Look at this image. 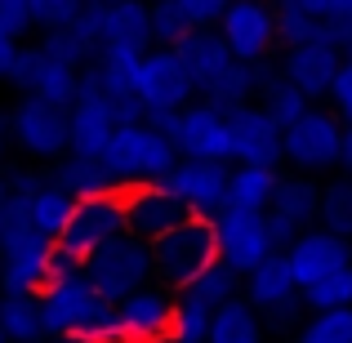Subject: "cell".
Returning a JSON list of instances; mask_svg holds the SVG:
<instances>
[{
    "label": "cell",
    "instance_id": "cell-1",
    "mask_svg": "<svg viewBox=\"0 0 352 343\" xmlns=\"http://www.w3.org/2000/svg\"><path fill=\"white\" fill-rule=\"evenodd\" d=\"M219 263V236L214 219H188L174 232H165L161 241H152V272L156 285H165L170 294H183Z\"/></svg>",
    "mask_w": 352,
    "mask_h": 343
},
{
    "label": "cell",
    "instance_id": "cell-2",
    "mask_svg": "<svg viewBox=\"0 0 352 343\" xmlns=\"http://www.w3.org/2000/svg\"><path fill=\"white\" fill-rule=\"evenodd\" d=\"M179 161H183L179 147L165 134H156L147 120H138V125H116L112 143H107V152H103V165L116 179L120 192L143 188V183H165Z\"/></svg>",
    "mask_w": 352,
    "mask_h": 343
},
{
    "label": "cell",
    "instance_id": "cell-3",
    "mask_svg": "<svg viewBox=\"0 0 352 343\" xmlns=\"http://www.w3.org/2000/svg\"><path fill=\"white\" fill-rule=\"evenodd\" d=\"M85 276H89V285H94L107 303H120L125 294H134V290H143V285L156 281L152 245L138 241V236H129V232H120L116 241L98 245L94 254L85 258Z\"/></svg>",
    "mask_w": 352,
    "mask_h": 343
},
{
    "label": "cell",
    "instance_id": "cell-4",
    "mask_svg": "<svg viewBox=\"0 0 352 343\" xmlns=\"http://www.w3.org/2000/svg\"><path fill=\"white\" fill-rule=\"evenodd\" d=\"M9 116V143L32 161H63L72 143L67 107H54L45 98H18Z\"/></svg>",
    "mask_w": 352,
    "mask_h": 343
},
{
    "label": "cell",
    "instance_id": "cell-5",
    "mask_svg": "<svg viewBox=\"0 0 352 343\" xmlns=\"http://www.w3.org/2000/svg\"><path fill=\"white\" fill-rule=\"evenodd\" d=\"M281 147H285V161H294L299 170H308V174L330 170V165H339V156H344V120L335 112L308 107V112L281 134Z\"/></svg>",
    "mask_w": 352,
    "mask_h": 343
},
{
    "label": "cell",
    "instance_id": "cell-6",
    "mask_svg": "<svg viewBox=\"0 0 352 343\" xmlns=\"http://www.w3.org/2000/svg\"><path fill=\"white\" fill-rule=\"evenodd\" d=\"M9 85L18 89V98H45L54 107H72L80 98V71L54 63L41 45H23L9 71Z\"/></svg>",
    "mask_w": 352,
    "mask_h": 343
},
{
    "label": "cell",
    "instance_id": "cell-7",
    "mask_svg": "<svg viewBox=\"0 0 352 343\" xmlns=\"http://www.w3.org/2000/svg\"><path fill=\"white\" fill-rule=\"evenodd\" d=\"M134 94L143 103V112H183L197 98V85H192L188 67L179 63L174 49H147L138 80H134Z\"/></svg>",
    "mask_w": 352,
    "mask_h": 343
},
{
    "label": "cell",
    "instance_id": "cell-8",
    "mask_svg": "<svg viewBox=\"0 0 352 343\" xmlns=\"http://www.w3.org/2000/svg\"><path fill=\"white\" fill-rule=\"evenodd\" d=\"M67 116H72L67 156H103L116 134V112H112V98L98 89V76L89 67L80 71V98L67 107Z\"/></svg>",
    "mask_w": 352,
    "mask_h": 343
},
{
    "label": "cell",
    "instance_id": "cell-9",
    "mask_svg": "<svg viewBox=\"0 0 352 343\" xmlns=\"http://www.w3.org/2000/svg\"><path fill=\"white\" fill-rule=\"evenodd\" d=\"M214 236H219V263H228L236 276H250L267 254H276L267 241V219L245 214V210H219L214 214Z\"/></svg>",
    "mask_w": 352,
    "mask_h": 343
},
{
    "label": "cell",
    "instance_id": "cell-10",
    "mask_svg": "<svg viewBox=\"0 0 352 343\" xmlns=\"http://www.w3.org/2000/svg\"><path fill=\"white\" fill-rule=\"evenodd\" d=\"M120 232H125V201H120V192H112V197H85V201H76L58 245L72 250L76 258H89L98 245L116 241Z\"/></svg>",
    "mask_w": 352,
    "mask_h": 343
},
{
    "label": "cell",
    "instance_id": "cell-11",
    "mask_svg": "<svg viewBox=\"0 0 352 343\" xmlns=\"http://www.w3.org/2000/svg\"><path fill=\"white\" fill-rule=\"evenodd\" d=\"M219 32L236 63H263L276 45V9L267 0H232L219 18Z\"/></svg>",
    "mask_w": 352,
    "mask_h": 343
},
{
    "label": "cell",
    "instance_id": "cell-12",
    "mask_svg": "<svg viewBox=\"0 0 352 343\" xmlns=\"http://www.w3.org/2000/svg\"><path fill=\"white\" fill-rule=\"evenodd\" d=\"M120 201H125V232H129V236H138V241H147V245L192 219V210L183 206L165 183L129 188V192H120Z\"/></svg>",
    "mask_w": 352,
    "mask_h": 343
},
{
    "label": "cell",
    "instance_id": "cell-13",
    "mask_svg": "<svg viewBox=\"0 0 352 343\" xmlns=\"http://www.w3.org/2000/svg\"><path fill=\"white\" fill-rule=\"evenodd\" d=\"M116 326L125 343H170L174 326V294L165 285H143L116 303Z\"/></svg>",
    "mask_w": 352,
    "mask_h": 343
},
{
    "label": "cell",
    "instance_id": "cell-14",
    "mask_svg": "<svg viewBox=\"0 0 352 343\" xmlns=\"http://www.w3.org/2000/svg\"><path fill=\"white\" fill-rule=\"evenodd\" d=\"M228 170L223 161H179L165 179V188L192 210V219H214L219 210H228Z\"/></svg>",
    "mask_w": 352,
    "mask_h": 343
},
{
    "label": "cell",
    "instance_id": "cell-15",
    "mask_svg": "<svg viewBox=\"0 0 352 343\" xmlns=\"http://www.w3.org/2000/svg\"><path fill=\"white\" fill-rule=\"evenodd\" d=\"M179 138H174V147H179L183 161H232V134H228V116L214 112V107L201 98V103H188L179 112Z\"/></svg>",
    "mask_w": 352,
    "mask_h": 343
},
{
    "label": "cell",
    "instance_id": "cell-16",
    "mask_svg": "<svg viewBox=\"0 0 352 343\" xmlns=\"http://www.w3.org/2000/svg\"><path fill=\"white\" fill-rule=\"evenodd\" d=\"M228 134H232V161L236 165H263V170H276L285 161L281 147V129L276 120L263 112L258 103L241 107V112L228 116Z\"/></svg>",
    "mask_w": 352,
    "mask_h": 343
},
{
    "label": "cell",
    "instance_id": "cell-17",
    "mask_svg": "<svg viewBox=\"0 0 352 343\" xmlns=\"http://www.w3.org/2000/svg\"><path fill=\"white\" fill-rule=\"evenodd\" d=\"M285 258H290V272H294V281H299V290H308V285L326 281L330 272L348 267L352 250H348V241L335 236V232L308 228V232H299V241H294L290 250H285Z\"/></svg>",
    "mask_w": 352,
    "mask_h": 343
},
{
    "label": "cell",
    "instance_id": "cell-18",
    "mask_svg": "<svg viewBox=\"0 0 352 343\" xmlns=\"http://www.w3.org/2000/svg\"><path fill=\"white\" fill-rule=\"evenodd\" d=\"M339 67H344V49L317 41V45H294V49H285L281 76L290 80V85H299L303 94H308V103H317V98H330V85H335Z\"/></svg>",
    "mask_w": 352,
    "mask_h": 343
},
{
    "label": "cell",
    "instance_id": "cell-19",
    "mask_svg": "<svg viewBox=\"0 0 352 343\" xmlns=\"http://www.w3.org/2000/svg\"><path fill=\"white\" fill-rule=\"evenodd\" d=\"M276 76H281V71H276L267 58L263 63H232V67H228L210 89H201V94H206V103L214 107V112L232 116V112H241V107L258 103V94H263Z\"/></svg>",
    "mask_w": 352,
    "mask_h": 343
},
{
    "label": "cell",
    "instance_id": "cell-20",
    "mask_svg": "<svg viewBox=\"0 0 352 343\" xmlns=\"http://www.w3.org/2000/svg\"><path fill=\"white\" fill-rule=\"evenodd\" d=\"M174 54H179V63L188 67V76H192V85H197V94H201V89H210V85H214V80L236 63L219 27H197V32H192L183 45H174Z\"/></svg>",
    "mask_w": 352,
    "mask_h": 343
},
{
    "label": "cell",
    "instance_id": "cell-21",
    "mask_svg": "<svg viewBox=\"0 0 352 343\" xmlns=\"http://www.w3.org/2000/svg\"><path fill=\"white\" fill-rule=\"evenodd\" d=\"M245 299L258 308V317H263V312H272V308H281V303H294V299H299V281H294L290 258H285L281 250H276V254H267L263 263L245 276Z\"/></svg>",
    "mask_w": 352,
    "mask_h": 343
},
{
    "label": "cell",
    "instance_id": "cell-22",
    "mask_svg": "<svg viewBox=\"0 0 352 343\" xmlns=\"http://www.w3.org/2000/svg\"><path fill=\"white\" fill-rule=\"evenodd\" d=\"M103 45L147 54L152 49V0H116L103 5Z\"/></svg>",
    "mask_w": 352,
    "mask_h": 343
},
{
    "label": "cell",
    "instance_id": "cell-23",
    "mask_svg": "<svg viewBox=\"0 0 352 343\" xmlns=\"http://www.w3.org/2000/svg\"><path fill=\"white\" fill-rule=\"evenodd\" d=\"M138 67H143V54H138V49H125V45H103V49L94 54V63H89V71L98 76V89H103L112 103L138 98L134 94Z\"/></svg>",
    "mask_w": 352,
    "mask_h": 343
},
{
    "label": "cell",
    "instance_id": "cell-24",
    "mask_svg": "<svg viewBox=\"0 0 352 343\" xmlns=\"http://www.w3.org/2000/svg\"><path fill=\"white\" fill-rule=\"evenodd\" d=\"M281 174L263 170V165H236L228 179V210H245V214H267L276 197Z\"/></svg>",
    "mask_w": 352,
    "mask_h": 343
},
{
    "label": "cell",
    "instance_id": "cell-25",
    "mask_svg": "<svg viewBox=\"0 0 352 343\" xmlns=\"http://www.w3.org/2000/svg\"><path fill=\"white\" fill-rule=\"evenodd\" d=\"M58 188H67L76 201H85V197H112L116 188V179L107 174V165H103V156H63L58 161V170L50 174Z\"/></svg>",
    "mask_w": 352,
    "mask_h": 343
},
{
    "label": "cell",
    "instance_id": "cell-26",
    "mask_svg": "<svg viewBox=\"0 0 352 343\" xmlns=\"http://www.w3.org/2000/svg\"><path fill=\"white\" fill-rule=\"evenodd\" d=\"M72 210H76V197H72L67 188H58L54 179H45V174H41V183H36L32 201H27L32 228L41 232V236L58 241V236H63V228H67V219H72Z\"/></svg>",
    "mask_w": 352,
    "mask_h": 343
},
{
    "label": "cell",
    "instance_id": "cell-27",
    "mask_svg": "<svg viewBox=\"0 0 352 343\" xmlns=\"http://www.w3.org/2000/svg\"><path fill=\"white\" fill-rule=\"evenodd\" d=\"M0 330L9 343H45V317H41V294H14L0 290Z\"/></svg>",
    "mask_w": 352,
    "mask_h": 343
},
{
    "label": "cell",
    "instance_id": "cell-28",
    "mask_svg": "<svg viewBox=\"0 0 352 343\" xmlns=\"http://www.w3.org/2000/svg\"><path fill=\"white\" fill-rule=\"evenodd\" d=\"M206 343H263V317L250 299H232L223 308H214Z\"/></svg>",
    "mask_w": 352,
    "mask_h": 343
},
{
    "label": "cell",
    "instance_id": "cell-29",
    "mask_svg": "<svg viewBox=\"0 0 352 343\" xmlns=\"http://www.w3.org/2000/svg\"><path fill=\"white\" fill-rule=\"evenodd\" d=\"M41 49L50 54L54 63H63V67L85 71L89 63H94V54L103 49V45H98L80 23H72V27H58V32H45V36H41Z\"/></svg>",
    "mask_w": 352,
    "mask_h": 343
},
{
    "label": "cell",
    "instance_id": "cell-30",
    "mask_svg": "<svg viewBox=\"0 0 352 343\" xmlns=\"http://www.w3.org/2000/svg\"><path fill=\"white\" fill-rule=\"evenodd\" d=\"M272 214L290 219V223H299L308 232V223L321 214V188L312 179H281L272 197Z\"/></svg>",
    "mask_w": 352,
    "mask_h": 343
},
{
    "label": "cell",
    "instance_id": "cell-31",
    "mask_svg": "<svg viewBox=\"0 0 352 343\" xmlns=\"http://www.w3.org/2000/svg\"><path fill=\"white\" fill-rule=\"evenodd\" d=\"M210 321H214V308H206L192 290H183L179 299H174L170 343H206L210 339Z\"/></svg>",
    "mask_w": 352,
    "mask_h": 343
},
{
    "label": "cell",
    "instance_id": "cell-32",
    "mask_svg": "<svg viewBox=\"0 0 352 343\" xmlns=\"http://www.w3.org/2000/svg\"><path fill=\"white\" fill-rule=\"evenodd\" d=\"M258 107H263V112L276 120V129H281V134H285V129H290L294 120H299L303 112H308L312 103H308V94H303L299 85H290V80H285V76H276L272 85H267L263 94H258Z\"/></svg>",
    "mask_w": 352,
    "mask_h": 343
},
{
    "label": "cell",
    "instance_id": "cell-33",
    "mask_svg": "<svg viewBox=\"0 0 352 343\" xmlns=\"http://www.w3.org/2000/svg\"><path fill=\"white\" fill-rule=\"evenodd\" d=\"M197 32L192 18L179 9V0H152V45L156 49H174Z\"/></svg>",
    "mask_w": 352,
    "mask_h": 343
},
{
    "label": "cell",
    "instance_id": "cell-34",
    "mask_svg": "<svg viewBox=\"0 0 352 343\" xmlns=\"http://www.w3.org/2000/svg\"><path fill=\"white\" fill-rule=\"evenodd\" d=\"M303 308L308 312H330V308H352V263L339 267V272H330L326 281L308 285V290H299Z\"/></svg>",
    "mask_w": 352,
    "mask_h": 343
},
{
    "label": "cell",
    "instance_id": "cell-35",
    "mask_svg": "<svg viewBox=\"0 0 352 343\" xmlns=\"http://www.w3.org/2000/svg\"><path fill=\"white\" fill-rule=\"evenodd\" d=\"M294 343H352V308H330V312H308Z\"/></svg>",
    "mask_w": 352,
    "mask_h": 343
},
{
    "label": "cell",
    "instance_id": "cell-36",
    "mask_svg": "<svg viewBox=\"0 0 352 343\" xmlns=\"http://www.w3.org/2000/svg\"><path fill=\"white\" fill-rule=\"evenodd\" d=\"M276 41H281L285 49H294V45H317V41H326V18H312V14H303V9L281 5L276 9Z\"/></svg>",
    "mask_w": 352,
    "mask_h": 343
},
{
    "label": "cell",
    "instance_id": "cell-37",
    "mask_svg": "<svg viewBox=\"0 0 352 343\" xmlns=\"http://www.w3.org/2000/svg\"><path fill=\"white\" fill-rule=\"evenodd\" d=\"M321 223L326 232H335L339 241H352V183L339 179L330 188H321Z\"/></svg>",
    "mask_w": 352,
    "mask_h": 343
},
{
    "label": "cell",
    "instance_id": "cell-38",
    "mask_svg": "<svg viewBox=\"0 0 352 343\" xmlns=\"http://www.w3.org/2000/svg\"><path fill=\"white\" fill-rule=\"evenodd\" d=\"M241 281L245 276H236L228 263H214L206 276H201L197 285H192V294H197L206 308H223V303H232V299H241Z\"/></svg>",
    "mask_w": 352,
    "mask_h": 343
},
{
    "label": "cell",
    "instance_id": "cell-39",
    "mask_svg": "<svg viewBox=\"0 0 352 343\" xmlns=\"http://www.w3.org/2000/svg\"><path fill=\"white\" fill-rule=\"evenodd\" d=\"M89 0H32V18L41 32H58V27H72L80 18Z\"/></svg>",
    "mask_w": 352,
    "mask_h": 343
},
{
    "label": "cell",
    "instance_id": "cell-40",
    "mask_svg": "<svg viewBox=\"0 0 352 343\" xmlns=\"http://www.w3.org/2000/svg\"><path fill=\"white\" fill-rule=\"evenodd\" d=\"M36 27L32 18V0H0V36H9V41L23 45V36Z\"/></svg>",
    "mask_w": 352,
    "mask_h": 343
},
{
    "label": "cell",
    "instance_id": "cell-41",
    "mask_svg": "<svg viewBox=\"0 0 352 343\" xmlns=\"http://www.w3.org/2000/svg\"><path fill=\"white\" fill-rule=\"evenodd\" d=\"M232 0H179V9L192 18V27H219Z\"/></svg>",
    "mask_w": 352,
    "mask_h": 343
},
{
    "label": "cell",
    "instance_id": "cell-42",
    "mask_svg": "<svg viewBox=\"0 0 352 343\" xmlns=\"http://www.w3.org/2000/svg\"><path fill=\"white\" fill-rule=\"evenodd\" d=\"M330 103H335V116L344 120V129H352V63H344L330 85Z\"/></svg>",
    "mask_w": 352,
    "mask_h": 343
},
{
    "label": "cell",
    "instance_id": "cell-43",
    "mask_svg": "<svg viewBox=\"0 0 352 343\" xmlns=\"http://www.w3.org/2000/svg\"><path fill=\"white\" fill-rule=\"evenodd\" d=\"M267 241H272V250H281V254H285V250H290L294 245V241H299V223H290V219H281V214H272V210H267Z\"/></svg>",
    "mask_w": 352,
    "mask_h": 343
},
{
    "label": "cell",
    "instance_id": "cell-44",
    "mask_svg": "<svg viewBox=\"0 0 352 343\" xmlns=\"http://www.w3.org/2000/svg\"><path fill=\"white\" fill-rule=\"evenodd\" d=\"M303 299H294V303H281V308H272V312H263V321L272 330H299L303 326Z\"/></svg>",
    "mask_w": 352,
    "mask_h": 343
},
{
    "label": "cell",
    "instance_id": "cell-45",
    "mask_svg": "<svg viewBox=\"0 0 352 343\" xmlns=\"http://www.w3.org/2000/svg\"><path fill=\"white\" fill-rule=\"evenodd\" d=\"M143 120L156 129V134H165V138L174 143V138H179V120H183V116H179V112H147Z\"/></svg>",
    "mask_w": 352,
    "mask_h": 343
},
{
    "label": "cell",
    "instance_id": "cell-46",
    "mask_svg": "<svg viewBox=\"0 0 352 343\" xmlns=\"http://www.w3.org/2000/svg\"><path fill=\"white\" fill-rule=\"evenodd\" d=\"M281 5L303 9V14H312V18H330L335 14V0H281Z\"/></svg>",
    "mask_w": 352,
    "mask_h": 343
},
{
    "label": "cell",
    "instance_id": "cell-47",
    "mask_svg": "<svg viewBox=\"0 0 352 343\" xmlns=\"http://www.w3.org/2000/svg\"><path fill=\"white\" fill-rule=\"evenodd\" d=\"M18 49H23L18 41L0 36V80H9V71H14V58H18Z\"/></svg>",
    "mask_w": 352,
    "mask_h": 343
},
{
    "label": "cell",
    "instance_id": "cell-48",
    "mask_svg": "<svg viewBox=\"0 0 352 343\" xmlns=\"http://www.w3.org/2000/svg\"><path fill=\"white\" fill-rule=\"evenodd\" d=\"M339 165L352 170V129H344V156H339Z\"/></svg>",
    "mask_w": 352,
    "mask_h": 343
},
{
    "label": "cell",
    "instance_id": "cell-49",
    "mask_svg": "<svg viewBox=\"0 0 352 343\" xmlns=\"http://www.w3.org/2000/svg\"><path fill=\"white\" fill-rule=\"evenodd\" d=\"M5 147H9V116L0 112V156H5Z\"/></svg>",
    "mask_w": 352,
    "mask_h": 343
},
{
    "label": "cell",
    "instance_id": "cell-50",
    "mask_svg": "<svg viewBox=\"0 0 352 343\" xmlns=\"http://www.w3.org/2000/svg\"><path fill=\"white\" fill-rule=\"evenodd\" d=\"M335 14H344V18H352V0H335Z\"/></svg>",
    "mask_w": 352,
    "mask_h": 343
},
{
    "label": "cell",
    "instance_id": "cell-51",
    "mask_svg": "<svg viewBox=\"0 0 352 343\" xmlns=\"http://www.w3.org/2000/svg\"><path fill=\"white\" fill-rule=\"evenodd\" d=\"M45 343H89V339H76V335H63V339H45Z\"/></svg>",
    "mask_w": 352,
    "mask_h": 343
},
{
    "label": "cell",
    "instance_id": "cell-52",
    "mask_svg": "<svg viewBox=\"0 0 352 343\" xmlns=\"http://www.w3.org/2000/svg\"><path fill=\"white\" fill-rule=\"evenodd\" d=\"M344 63H352V41H348V49H344Z\"/></svg>",
    "mask_w": 352,
    "mask_h": 343
},
{
    "label": "cell",
    "instance_id": "cell-53",
    "mask_svg": "<svg viewBox=\"0 0 352 343\" xmlns=\"http://www.w3.org/2000/svg\"><path fill=\"white\" fill-rule=\"evenodd\" d=\"M98 5H116V0H98Z\"/></svg>",
    "mask_w": 352,
    "mask_h": 343
},
{
    "label": "cell",
    "instance_id": "cell-54",
    "mask_svg": "<svg viewBox=\"0 0 352 343\" xmlns=\"http://www.w3.org/2000/svg\"><path fill=\"white\" fill-rule=\"evenodd\" d=\"M0 343H9V339H5V330H0Z\"/></svg>",
    "mask_w": 352,
    "mask_h": 343
}]
</instances>
